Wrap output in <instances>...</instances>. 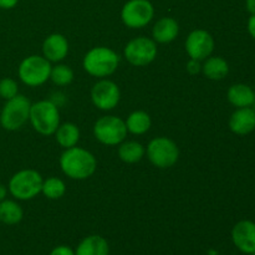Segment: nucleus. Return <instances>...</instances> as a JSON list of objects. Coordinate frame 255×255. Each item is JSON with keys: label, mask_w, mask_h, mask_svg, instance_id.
<instances>
[{"label": "nucleus", "mask_w": 255, "mask_h": 255, "mask_svg": "<svg viewBox=\"0 0 255 255\" xmlns=\"http://www.w3.org/2000/svg\"><path fill=\"white\" fill-rule=\"evenodd\" d=\"M60 167L65 176L71 179H87L95 173L97 161L94 154L81 147H71L65 149L60 157Z\"/></svg>", "instance_id": "1"}, {"label": "nucleus", "mask_w": 255, "mask_h": 255, "mask_svg": "<svg viewBox=\"0 0 255 255\" xmlns=\"http://www.w3.org/2000/svg\"><path fill=\"white\" fill-rule=\"evenodd\" d=\"M120 64V57L110 47L97 46L85 55L84 69L87 74L95 77H106L114 74Z\"/></svg>", "instance_id": "2"}, {"label": "nucleus", "mask_w": 255, "mask_h": 255, "mask_svg": "<svg viewBox=\"0 0 255 255\" xmlns=\"http://www.w3.org/2000/svg\"><path fill=\"white\" fill-rule=\"evenodd\" d=\"M29 121L36 132L44 136L54 134L60 126V114L57 106L52 101H42L31 104Z\"/></svg>", "instance_id": "3"}, {"label": "nucleus", "mask_w": 255, "mask_h": 255, "mask_svg": "<svg viewBox=\"0 0 255 255\" xmlns=\"http://www.w3.org/2000/svg\"><path fill=\"white\" fill-rule=\"evenodd\" d=\"M41 174L35 169H22L12 174L7 183V191L19 201H30L41 192Z\"/></svg>", "instance_id": "4"}, {"label": "nucleus", "mask_w": 255, "mask_h": 255, "mask_svg": "<svg viewBox=\"0 0 255 255\" xmlns=\"http://www.w3.org/2000/svg\"><path fill=\"white\" fill-rule=\"evenodd\" d=\"M31 102L24 95H16L5 102L0 114V125L6 131H17L27 122Z\"/></svg>", "instance_id": "5"}, {"label": "nucleus", "mask_w": 255, "mask_h": 255, "mask_svg": "<svg viewBox=\"0 0 255 255\" xmlns=\"http://www.w3.org/2000/svg\"><path fill=\"white\" fill-rule=\"evenodd\" d=\"M51 67V62L44 56L31 55L20 62L17 75L22 84L30 87H37L44 85L50 79Z\"/></svg>", "instance_id": "6"}, {"label": "nucleus", "mask_w": 255, "mask_h": 255, "mask_svg": "<svg viewBox=\"0 0 255 255\" xmlns=\"http://www.w3.org/2000/svg\"><path fill=\"white\" fill-rule=\"evenodd\" d=\"M147 157L154 167L166 169L174 166L179 158V148L174 141L167 137H157L148 143Z\"/></svg>", "instance_id": "7"}, {"label": "nucleus", "mask_w": 255, "mask_h": 255, "mask_svg": "<svg viewBox=\"0 0 255 255\" xmlns=\"http://www.w3.org/2000/svg\"><path fill=\"white\" fill-rule=\"evenodd\" d=\"M94 134L99 142L106 146H117L127 136L126 124L117 116H104L97 120L94 126Z\"/></svg>", "instance_id": "8"}, {"label": "nucleus", "mask_w": 255, "mask_h": 255, "mask_svg": "<svg viewBox=\"0 0 255 255\" xmlns=\"http://www.w3.org/2000/svg\"><path fill=\"white\" fill-rule=\"evenodd\" d=\"M154 7L149 0H128L122 6V22L129 29H141L153 19Z\"/></svg>", "instance_id": "9"}, {"label": "nucleus", "mask_w": 255, "mask_h": 255, "mask_svg": "<svg viewBox=\"0 0 255 255\" xmlns=\"http://www.w3.org/2000/svg\"><path fill=\"white\" fill-rule=\"evenodd\" d=\"M124 55L127 61L137 67L147 66L157 56V45L153 39L139 36L127 42Z\"/></svg>", "instance_id": "10"}, {"label": "nucleus", "mask_w": 255, "mask_h": 255, "mask_svg": "<svg viewBox=\"0 0 255 255\" xmlns=\"http://www.w3.org/2000/svg\"><path fill=\"white\" fill-rule=\"evenodd\" d=\"M121 92L119 86L110 80H100L91 90L92 104L102 111L114 110L119 105Z\"/></svg>", "instance_id": "11"}, {"label": "nucleus", "mask_w": 255, "mask_h": 255, "mask_svg": "<svg viewBox=\"0 0 255 255\" xmlns=\"http://www.w3.org/2000/svg\"><path fill=\"white\" fill-rule=\"evenodd\" d=\"M214 50V39L207 30L197 29L188 35L186 40V51L193 60H206Z\"/></svg>", "instance_id": "12"}, {"label": "nucleus", "mask_w": 255, "mask_h": 255, "mask_svg": "<svg viewBox=\"0 0 255 255\" xmlns=\"http://www.w3.org/2000/svg\"><path fill=\"white\" fill-rule=\"evenodd\" d=\"M232 241L242 253H255V222H238L232 229Z\"/></svg>", "instance_id": "13"}, {"label": "nucleus", "mask_w": 255, "mask_h": 255, "mask_svg": "<svg viewBox=\"0 0 255 255\" xmlns=\"http://www.w3.org/2000/svg\"><path fill=\"white\" fill-rule=\"evenodd\" d=\"M229 128L233 133L246 136L255 129V111L252 107L237 109L229 119Z\"/></svg>", "instance_id": "14"}, {"label": "nucleus", "mask_w": 255, "mask_h": 255, "mask_svg": "<svg viewBox=\"0 0 255 255\" xmlns=\"http://www.w3.org/2000/svg\"><path fill=\"white\" fill-rule=\"evenodd\" d=\"M69 52V42L61 34H51L44 40L42 54L50 62L62 61Z\"/></svg>", "instance_id": "15"}, {"label": "nucleus", "mask_w": 255, "mask_h": 255, "mask_svg": "<svg viewBox=\"0 0 255 255\" xmlns=\"http://www.w3.org/2000/svg\"><path fill=\"white\" fill-rule=\"evenodd\" d=\"M179 34V25L173 17H161L152 29V37L159 44H168L173 41Z\"/></svg>", "instance_id": "16"}, {"label": "nucleus", "mask_w": 255, "mask_h": 255, "mask_svg": "<svg viewBox=\"0 0 255 255\" xmlns=\"http://www.w3.org/2000/svg\"><path fill=\"white\" fill-rule=\"evenodd\" d=\"M227 99L237 109L251 107L255 102V92L248 85L234 84L228 89Z\"/></svg>", "instance_id": "17"}, {"label": "nucleus", "mask_w": 255, "mask_h": 255, "mask_svg": "<svg viewBox=\"0 0 255 255\" xmlns=\"http://www.w3.org/2000/svg\"><path fill=\"white\" fill-rule=\"evenodd\" d=\"M110 247L101 236H89L80 242L75 255H109Z\"/></svg>", "instance_id": "18"}, {"label": "nucleus", "mask_w": 255, "mask_h": 255, "mask_svg": "<svg viewBox=\"0 0 255 255\" xmlns=\"http://www.w3.org/2000/svg\"><path fill=\"white\" fill-rule=\"evenodd\" d=\"M202 72L204 76L213 81L223 80L229 74V65L226 59L221 56L207 57L204 64L202 65Z\"/></svg>", "instance_id": "19"}, {"label": "nucleus", "mask_w": 255, "mask_h": 255, "mask_svg": "<svg viewBox=\"0 0 255 255\" xmlns=\"http://www.w3.org/2000/svg\"><path fill=\"white\" fill-rule=\"evenodd\" d=\"M55 138L56 142L62 147L67 149L75 147L80 139V129L75 124L67 122V124L60 125L55 131Z\"/></svg>", "instance_id": "20"}, {"label": "nucleus", "mask_w": 255, "mask_h": 255, "mask_svg": "<svg viewBox=\"0 0 255 255\" xmlns=\"http://www.w3.org/2000/svg\"><path fill=\"white\" fill-rule=\"evenodd\" d=\"M24 217L21 206L11 199H4L0 202V222L6 226H15L20 223Z\"/></svg>", "instance_id": "21"}, {"label": "nucleus", "mask_w": 255, "mask_h": 255, "mask_svg": "<svg viewBox=\"0 0 255 255\" xmlns=\"http://www.w3.org/2000/svg\"><path fill=\"white\" fill-rule=\"evenodd\" d=\"M146 149L139 142L127 141L120 143L119 157L125 163H137L143 158Z\"/></svg>", "instance_id": "22"}, {"label": "nucleus", "mask_w": 255, "mask_h": 255, "mask_svg": "<svg viewBox=\"0 0 255 255\" xmlns=\"http://www.w3.org/2000/svg\"><path fill=\"white\" fill-rule=\"evenodd\" d=\"M127 127V132L133 134H143L151 128V117L144 111H134L127 117L125 121Z\"/></svg>", "instance_id": "23"}, {"label": "nucleus", "mask_w": 255, "mask_h": 255, "mask_svg": "<svg viewBox=\"0 0 255 255\" xmlns=\"http://www.w3.org/2000/svg\"><path fill=\"white\" fill-rule=\"evenodd\" d=\"M41 193L49 199H60L66 193V186L62 179L57 177H50L42 182Z\"/></svg>", "instance_id": "24"}, {"label": "nucleus", "mask_w": 255, "mask_h": 255, "mask_svg": "<svg viewBox=\"0 0 255 255\" xmlns=\"http://www.w3.org/2000/svg\"><path fill=\"white\" fill-rule=\"evenodd\" d=\"M50 80L57 86H67L74 80V71L67 65H56L55 67H51Z\"/></svg>", "instance_id": "25"}, {"label": "nucleus", "mask_w": 255, "mask_h": 255, "mask_svg": "<svg viewBox=\"0 0 255 255\" xmlns=\"http://www.w3.org/2000/svg\"><path fill=\"white\" fill-rule=\"evenodd\" d=\"M19 95V86L16 81L9 77L0 80V97L4 100H10Z\"/></svg>", "instance_id": "26"}, {"label": "nucleus", "mask_w": 255, "mask_h": 255, "mask_svg": "<svg viewBox=\"0 0 255 255\" xmlns=\"http://www.w3.org/2000/svg\"><path fill=\"white\" fill-rule=\"evenodd\" d=\"M187 71L191 75H197L202 71V65L199 64L198 60L191 59L187 64Z\"/></svg>", "instance_id": "27"}, {"label": "nucleus", "mask_w": 255, "mask_h": 255, "mask_svg": "<svg viewBox=\"0 0 255 255\" xmlns=\"http://www.w3.org/2000/svg\"><path fill=\"white\" fill-rule=\"evenodd\" d=\"M50 255H75V252L72 251L70 247L60 246V247H56V248L52 249Z\"/></svg>", "instance_id": "28"}, {"label": "nucleus", "mask_w": 255, "mask_h": 255, "mask_svg": "<svg viewBox=\"0 0 255 255\" xmlns=\"http://www.w3.org/2000/svg\"><path fill=\"white\" fill-rule=\"evenodd\" d=\"M19 2V0H0V9L9 10L15 7Z\"/></svg>", "instance_id": "29"}, {"label": "nucleus", "mask_w": 255, "mask_h": 255, "mask_svg": "<svg viewBox=\"0 0 255 255\" xmlns=\"http://www.w3.org/2000/svg\"><path fill=\"white\" fill-rule=\"evenodd\" d=\"M247 29H248L249 35L255 40V14L251 15L248 20V25H247Z\"/></svg>", "instance_id": "30"}, {"label": "nucleus", "mask_w": 255, "mask_h": 255, "mask_svg": "<svg viewBox=\"0 0 255 255\" xmlns=\"http://www.w3.org/2000/svg\"><path fill=\"white\" fill-rule=\"evenodd\" d=\"M246 7L251 15L255 14V0H246Z\"/></svg>", "instance_id": "31"}, {"label": "nucleus", "mask_w": 255, "mask_h": 255, "mask_svg": "<svg viewBox=\"0 0 255 255\" xmlns=\"http://www.w3.org/2000/svg\"><path fill=\"white\" fill-rule=\"evenodd\" d=\"M7 188L4 186V184H0V202L6 199V194H7Z\"/></svg>", "instance_id": "32"}, {"label": "nucleus", "mask_w": 255, "mask_h": 255, "mask_svg": "<svg viewBox=\"0 0 255 255\" xmlns=\"http://www.w3.org/2000/svg\"><path fill=\"white\" fill-rule=\"evenodd\" d=\"M251 255H255V253H253V254H251Z\"/></svg>", "instance_id": "33"}]
</instances>
